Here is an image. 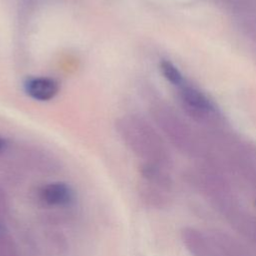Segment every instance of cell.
Listing matches in <instances>:
<instances>
[{
  "label": "cell",
  "mask_w": 256,
  "mask_h": 256,
  "mask_svg": "<svg viewBox=\"0 0 256 256\" xmlns=\"http://www.w3.org/2000/svg\"><path fill=\"white\" fill-rule=\"evenodd\" d=\"M178 88L181 104L191 117L198 121H208L217 115L213 103L200 90L185 82Z\"/></svg>",
  "instance_id": "7a4b0ae2"
},
{
  "label": "cell",
  "mask_w": 256,
  "mask_h": 256,
  "mask_svg": "<svg viewBox=\"0 0 256 256\" xmlns=\"http://www.w3.org/2000/svg\"><path fill=\"white\" fill-rule=\"evenodd\" d=\"M153 117L159 127L176 145L190 149L193 144V136L185 122L169 107L159 106L154 108Z\"/></svg>",
  "instance_id": "6da1fadb"
},
{
  "label": "cell",
  "mask_w": 256,
  "mask_h": 256,
  "mask_svg": "<svg viewBox=\"0 0 256 256\" xmlns=\"http://www.w3.org/2000/svg\"><path fill=\"white\" fill-rule=\"evenodd\" d=\"M6 146H7V141L0 137V151L4 150L6 148Z\"/></svg>",
  "instance_id": "8992f818"
},
{
  "label": "cell",
  "mask_w": 256,
  "mask_h": 256,
  "mask_svg": "<svg viewBox=\"0 0 256 256\" xmlns=\"http://www.w3.org/2000/svg\"><path fill=\"white\" fill-rule=\"evenodd\" d=\"M160 70H161L162 75L167 79V81H169L171 84H173L177 87H179L180 85H182L185 82L181 72L170 61H167V60L161 61Z\"/></svg>",
  "instance_id": "5b68a950"
},
{
  "label": "cell",
  "mask_w": 256,
  "mask_h": 256,
  "mask_svg": "<svg viewBox=\"0 0 256 256\" xmlns=\"http://www.w3.org/2000/svg\"><path fill=\"white\" fill-rule=\"evenodd\" d=\"M25 93L37 101L52 100L59 92V83L45 76L27 78L23 84Z\"/></svg>",
  "instance_id": "3957f363"
},
{
  "label": "cell",
  "mask_w": 256,
  "mask_h": 256,
  "mask_svg": "<svg viewBox=\"0 0 256 256\" xmlns=\"http://www.w3.org/2000/svg\"><path fill=\"white\" fill-rule=\"evenodd\" d=\"M39 197L44 203L50 206L63 207L73 201L74 191L67 183L52 182L41 187Z\"/></svg>",
  "instance_id": "277c9868"
}]
</instances>
